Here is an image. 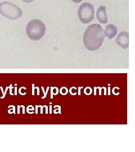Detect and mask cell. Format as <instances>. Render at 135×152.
Instances as JSON below:
<instances>
[{
	"label": "cell",
	"instance_id": "obj_1",
	"mask_svg": "<svg viewBox=\"0 0 135 152\" xmlns=\"http://www.w3.org/2000/svg\"><path fill=\"white\" fill-rule=\"evenodd\" d=\"M104 40V33L103 28L97 24L88 26L83 35V44L88 50L96 51L100 49Z\"/></svg>",
	"mask_w": 135,
	"mask_h": 152
},
{
	"label": "cell",
	"instance_id": "obj_2",
	"mask_svg": "<svg viewBox=\"0 0 135 152\" xmlns=\"http://www.w3.org/2000/svg\"><path fill=\"white\" fill-rule=\"evenodd\" d=\"M46 32V26L39 19H33L29 22L26 27L28 37L33 41H38L43 37Z\"/></svg>",
	"mask_w": 135,
	"mask_h": 152
},
{
	"label": "cell",
	"instance_id": "obj_3",
	"mask_svg": "<svg viewBox=\"0 0 135 152\" xmlns=\"http://www.w3.org/2000/svg\"><path fill=\"white\" fill-rule=\"evenodd\" d=\"M0 14L2 16L11 20H16L22 16L23 11L18 6L9 2L0 4Z\"/></svg>",
	"mask_w": 135,
	"mask_h": 152
},
{
	"label": "cell",
	"instance_id": "obj_4",
	"mask_svg": "<svg viewBox=\"0 0 135 152\" xmlns=\"http://www.w3.org/2000/svg\"><path fill=\"white\" fill-rule=\"evenodd\" d=\"M94 7L88 2L82 4L80 6L78 11L79 19L84 24H88L91 22L94 18Z\"/></svg>",
	"mask_w": 135,
	"mask_h": 152
},
{
	"label": "cell",
	"instance_id": "obj_5",
	"mask_svg": "<svg viewBox=\"0 0 135 152\" xmlns=\"http://www.w3.org/2000/svg\"><path fill=\"white\" fill-rule=\"evenodd\" d=\"M116 42L123 49H127L129 46V34L127 32H122L118 36Z\"/></svg>",
	"mask_w": 135,
	"mask_h": 152
},
{
	"label": "cell",
	"instance_id": "obj_6",
	"mask_svg": "<svg viewBox=\"0 0 135 152\" xmlns=\"http://www.w3.org/2000/svg\"><path fill=\"white\" fill-rule=\"evenodd\" d=\"M96 17L98 20L102 24H107L108 23V17L106 13V7L101 6L96 12Z\"/></svg>",
	"mask_w": 135,
	"mask_h": 152
},
{
	"label": "cell",
	"instance_id": "obj_7",
	"mask_svg": "<svg viewBox=\"0 0 135 152\" xmlns=\"http://www.w3.org/2000/svg\"><path fill=\"white\" fill-rule=\"evenodd\" d=\"M118 33L117 28L113 24H109L105 29L104 34L106 37H107L109 39H112L115 37Z\"/></svg>",
	"mask_w": 135,
	"mask_h": 152
},
{
	"label": "cell",
	"instance_id": "obj_8",
	"mask_svg": "<svg viewBox=\"0 0 135 152\" xmlns=\"http://www.w3.org/2000/svg\"><path fill=\"white\" fill-rule=\"evenodd\" d=\"M92 88L90 87H87L85 88L84 90V93L87 95H90L92 94Z\"/></svg>",
	"mask_w": 135,
	"mask_h": 152
},
{
	"label": "cell",
	"instance_id": "obj_9",
	"mask_svg": "<svg viewBox=\"0 0 135 152\" xmlns=\"http://www.w3.org/2000/svg\"><path fill=\"white\" fill-rule=\"evenodd\" d=\"M42 90H43V93H44V96L42 97V99H44V98H45L46 97V95H47V92L49 91V87H47V90H46V93L45 92L44 89H43V87H42Z\"/></svg>",
	"mask_w": 135,
	"mask_h": 152
},
{
	"label": "cell",
	"instance_id": "obj_10",
	"mask_svg": "<svg viewBox=\"0 0 135 152\" xmlns=\"http://www.w3.org/2000/svg\"><path fill=\"white\" fill-rule=\"evenodd\" d=\"M54 87H51V98L53 99V95H54V92H53V90H54Z\"/></svg>",
	"mask_w": 135,
	"mask_h": 152
},
{
	"label": "cell",
	"instance_id": "obj_11",
	"mask_svg": "<svg viewBox=\"0 0 135 152\" xmlns=\"http://www.w3.org/2000/svg\"><path fill=\"white\" fill-rule=\"evenodd\" d=\"M22 1L25 2H27V3H30V2H32L33 1H34V0H22Z\"/></svg>",
	"mask_w": 135,
	"mask_h": 152
},
{
	"label": "cell",
	"instance_id": "obj_12",
	"mask_svg": "<svg viewBox=\"0 0 135 152\" xmlns=\"http://www.w3.org/2000/svg\"><path fill=\"white\" fill-rule=\"evenodd\" d=\"M72 1H73V2H76V3H80V2H81L82 1H83V0H72Z\"/></svg>",
	"mask_w": 135,
	"mask_h": 152
},
{
	"label": "cell",
	"instance_id": "obj_13",
	"mask_svg": "<svg viewBox=\"0 0 135 152\" xmlns=\"http://www.w3.org/2000/svg\"><path fill=\"white\" fill-rule=\"evenodd\" d=\"M82 88V87H78V88H79V92H78V95H81V90H80V89Z\"/></svg>",
	"mask_w": 135,
	"mask_h": 152
},
{
	"label": "cell",
	"instance_id": "obj_14",
	"mask_svg": "<svg viewBox=\"0 0 135 152\" xmlns=\"http://www.w3.org/2000/svg\"><path fill=\"white\" fill-rule=\"evenodd\" d=\"M50 114L51 113V105H50Z\"/></svg>",
	"mask_w": 135,
	"mask_h": 152
}]
</instances>
